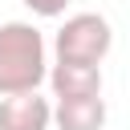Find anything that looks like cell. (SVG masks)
<instances>
[{"label":"cell","instance_id":"cell-1","mask_svg":"<svg viewBox=\"0 0 130 130\" xmlns=\"http://www.w3.org/2000/svg\"><path fill=\"white\" fill-rule=\"evenodd\" d=\"M49 81V57L45 37L28 20H4L0 24V98L8 93H32Z\"/></svg>","mask_w":130,"mask_h":130},{"label":"cell","instance_id":"cell-2","mask_svg":"<svg viewBox=\"0 0 130 130\" xmlns=\"http://www.w3.org/2000/svg\"><path fill=\"white\" fill-rule=\"evenodd\" d=\"M114 45V28L102 12H73L53 37L57 61H81V65H102Z\"/></svg>","mask_w":130,"mask_h":130},{"label":"cell","instance_id":"cell-3","mask_svg":"<svg viewBox=\"0 0 130 130\" xmlns=\"http://www.w3.org/2000/svg\"><path fill=\"white\" fill-rule=\"evenodd\" d=\"M0 130H53V102L37 89L0 98Z\"/></svg>","mask_w":130,"mask_h":130},{"label":"cell","instance_id":"cell-4","mask_svg":"<svg viewBox=\"0 0 130 130\" xmlns=\"http://www.w3.org/2000/svg\"><path fill=\"white\" fill-rule=\"evenodd\" d=\"M53 98H93L102 93V65H81V61H57L49 69Z\"/></svg>","mask_w":130,"mask_h":130},{"label":"cell","instance_id":"cell-5","mask_svg":"<svg viewBox=\"0 0 130 130\" xmlns=\"http://www.w3.org/2000/svg\"><path fill=\"white\" fill-rule=\"evenodd\" d=\"M53 126L57 130H102L106 126V98H57L53 102Z\"/></svg>","mask_w":130,"mask_h":130},{"label":"cell","instance_id":"cell-6","mask_svg":"<svg viewBox=\"0 0 130 130\" xmlns=\"http://www.w3.org/2000/svg\"><path fill=\"white\" fill-rule=\"evenodd\" d=\"M24 8L37 12V16H61L69 8V0H24Z\"/></svg>","mask_w":130,"mask_h":130}]
</instances>
